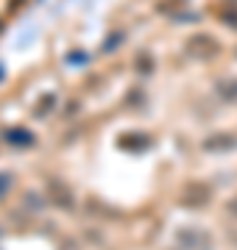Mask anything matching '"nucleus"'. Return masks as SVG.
Masks as SVG:
<instances>
[{
  "instance_id": "obj_1",
  "label": "nucleus",
  "mask_w": 237,
  "mask_h": 250,
  "mask_svg": "<svg viewBox=\"0 0 237 250\" xmlns=\"http://www.w3.org/2000/svg\"><path fill=\"white\" fill-rule=\"evenodd\" d=\"M9 184H11V178H9V172H0V195L9 189Z\"/></svg>"
},
{
  "instance_id": "obj_2",
  "label": "nucleus",
  "mask_w": 237,
  "mask_h": 250,
  "mask_svg": "<svg viewBox=\"0 0 237 250\" xmlns=\"http://www.w3.org/2000/svg\"><path fill=\"white\" fill-rule=\"evenodd\" d=\"M11 136V142H31V136H25V134H9Z\"/></svg>"
},
{
  "instance_id": "obj_3",
  "label": "nucleus",
  "mask_w": 237,
  "mask_h": 250,
  "mask_svg": "<svg viewBox=\"0 0 237 250\" xmlns=\"http://www.w3.org/2000/svg\"><path fill=\"white\" fill-rule=\"evenodd\" d=\"M229 211H232V214H237V197L232 200V203H229Z\"/></svg>"
}]
</instances>
